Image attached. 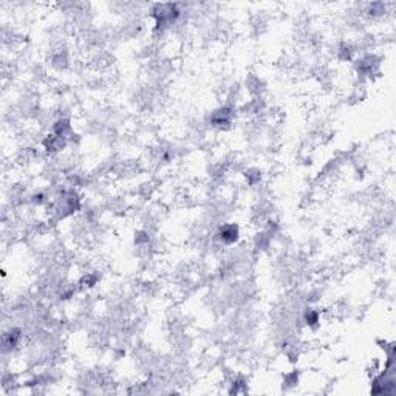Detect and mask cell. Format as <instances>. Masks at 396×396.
Returning a JSON list of instances; mask_svg holds the SVG:
<instances>
[{"mask_svg":"<svg viewBox=\"0 0 396 396\" xmlns=\"http://www.w3.org/2000/svg\"><path fill=\"white\" fill-rule=\"evenodd\" d=\"M220 240L226 245H232L239 239V226L237 224H224L218 232Z\"/></svg>","mask_w":396,"mask_h":396,"instance_id":"obj_1","label":"cell"}]
</instances>
